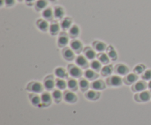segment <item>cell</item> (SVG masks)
Segmentation results:
<instances>
[{
    "label": "cell",
    "mask_w": 151,
    "mask_h": 125,
    "mask_svg": "<svg viewBox=\"0 0 151 125\" xmlns=\"http://www.w3.org/2000/svg\"><path fill=\"white\" fill-rule=\"evenodd\" d=\"M106 83L109 87H120L123 84V79L121 76H118V75H111L109 77L106 78Z\"/></svg>",
    "instance_id": "obj_1"
},
{
    "label": "cell",
    "mask_w": 151,
    "mask_h": 125,
    "mask_svg": "<svg viewBox=\"0 0 151 125\" xmlns=\"http://www.w3.org/2000/svg\"><path fill=\"white\" fill-rule=\"evenodd\" d=\"M44 87L43 83L39 81H30L27 83L26 86V90L29 93L41 94L44 90Z\"/></svg>",
    "instance_id": "obj_2"
},
{
    "label": "cell",
    "mask_w": 151,
    "mask_h": 125,
    "mask_svg": "<svg viewBox=\"0 0 151 125\" xmlns=\"http://www.w3.org/2000/svg\"><path fill=\"white\" fill-rule=\"evenodd\" d=\"M83 69L78 67L77 64H69L67 66V71L69 75L74 78H81L83 76Z\"/></svg>",
    "instance_id": "obj_3"
},
{
    "label": "cell",
    "mask_w": 151,
    "mask_h": 125,
    "mask_svg": "<svg viewBox=\"0 0 151 125\" xmlns=\"http://www.w3.org/2000/svg\"><path fill=\"white\" fill-rule=\"evenodd\" d=\"M134 99L136 102L140 103L148 102L151 100V92L150 90H145L143 92L136 93L134 96Z\"/></svg>",
    "instance_id": "obj_4"
},
{
    "label": "cell",
    "mask_w": 151,
    "mask_h": 125,
    "mask_svg": "<svg viewBox=\"0 0 151 125\" xmlns=\"http://www.w3.org/2000/svg\"><path fill=\"white\" fill-rule=\"evenodd\" d=\"M44 89L48 92H51L55 89V78L53 75H48L46 76L43 81Z\"/></svg>",
    "instance_id": "obj_5"
},
{
    "label": "cell",
    "mask_w": 151,
    "mask_h": 125,
    "mask_svg": "<svg viewBox=\"0 0 151 125\" xmlns=\"http://www.w3.org/2000/svg\"><path fill=\"white\" fill-rule=\"evenodd\" d=\"M114 73L119 76H125L130 73L129 67L123 63H118L114 67Z\"/></svg>",
    "instance_id": "obj_6"
},
{
    "label": "cell",
    "mask_w": 151,
    "mask_h": 125,
    "mask_svg": "<svg viewBox=\"0 0 151 125\" xmlns=\"http://www.w3.org/2000/svg\"><path fill=\"white\" fill-rule=\"evenodd\" d=\"M41 108H47L51 105L52 102V94H50L48 91L43 92L41 94Z\"/></svg>",
    "instance_id": "obj_7"
},
{
    "label": "cell",
    "mask_w": 151,
    "mask_h": 125,
    "mask_svg": "<svg viewBox=\"0 0 151 125\" xmlns=\"http://www.w3.org/2000/svg\"><path fill=\"white\" fill-rule=\"evenodd\" d=\"M63 100L69 104H74L75 102H78V96H77L76 94L75 93V92H72V91L69 90H64V92H63Z\"/></svg>",
    "instance_id": "obj_8"
},
{
    "label": "cell",
    "mask_w": 151,
    "mask_h": 125,
    "mask_svg": "<svg viewBox=\"0 0 151 125\" xmlns=\"http://www.w3.org/2000/svg\"><path fill=\"white\" fill-rule=\"evenodd\" d=\"M147 89V83L144 80L137 81L135 83L131 86V91L134 93L143 92Z\"/></svg>",
    "instance_id": "obj_9"
},
{
    "label": "cell",
    "mask_w": 151,
    "mask_h": 125,
    "mask_svg": "<svg viewBox=\"0 0 151 125\" xmlns=\"http://www.w3.org/2000/svg\"><path fill=\"white\" fill-rule=\"evenodd\" d=\"M69 42V34H66L64 31L62 32H60L59 36L57 40L58 46L59 48H65V47L67 46Z\"/></svg>",
    "instance_id": "obj_10"
},
{
    "label": "cell",
    "mask_w": 151,
    "mask_h": 125,
    "mask_svg": "<svg viewBox=\"0 0 151 125\" xmlns=\"http://www.w3.org/2000/svg\"><path fill=\"white\" fill-rule=\"evenodd\" d=\"M88 61H89V60H88L85 56L81 55V54H79L78 56H77V57L75 58V64H76L78 67H81V69H83V70H86V69H88V67L90 66Z\"/></svg>",
    "instance_id": "obj_11"
},
{
    "label": "cell",
    "mask_w": 151,
    "mask_h": 125,
    "mask_svg": "<svg viewBox=\"0 0 151 125\" xmlns=\"http://www.w3.org/2000/svg\"><path fill=\"white\" fill-rule=\"evenodd\" d=\"M69 45L75 54H80L83 51L84 48L83 42L78 39H72V40L69 42Z\"/></svg>",
    "instance_id": "obj_12"
},
{
    "label": "cell",
    "mask_w": 151,
    "mask_h": 125,
    "mask_svg": "<svg viewBox=\"0 0 151 125\" xmlns=\"http://www.w3.org/2000/svg\"><path fill=\"white\" fill-rule=\"evenodd\" d=\"M62 56L66 61H72V60L75 59V53L74 52L73 50L70 47H65L62 50Z\"/></svg>",
    "instance_id": "obj_13"
},
{
    "label": "cell",
    "mask_w": 151,
    "mask_h": 125,
    "mask_svg": "<svg viewBox=\"0 0 151 125\" xmlns=\"http://www.w3.org/2000/svg\"><path fill=\"white\" fill-rule=\"evenodd\" d=\"M122 79H123L124 84L127 85V86H130V85L132 86L137 81H139V76L133 72V73H129L126 76H124Z\"/></svg>",
    "instance_id": "obj_14"
},
{
    "label": "cell",
    "mask_w": 151,
    "mask_h": 125,
    "mask_svg": "<svg viewBox=\"0 0 151 125\" xmlns=\"http://www.w3.org/2000/svg\"><path fill=\"white\" fill-rule=\"evenodd\" d=\"M106 86L107 85L104 81L101 80V79H97L91 82L90 84V88L96 91H102L106 89Z\"/></svg>",
    "instance_id": "obj_15"
},
{
    "label": "cell",
    "mask_w": 151,
    "mask_h": 125,
    "mask_svg": "<svg viewBox=\"0 0 151 125\" xmlns=\"http://www.w3.org/2000/svg\"><path fill=\"white\" fill-rule=\"evenodd\" d=\"M83 55L90 61L95 59V58L97 56V53H96L97 51L93 48V47L91 46H86L83 48Z\"/></svg>",
    "instance_id": "obj_16"
},
{
    "label": "cell",
    "mask_w": 151,
    "mask_h": 125,
    "mask_svg": "<svg viewBox=\"0 0 151 125\" xmlns=\"http://www.w3.org/2000/svg\"><path fill=\"white\" fill-rule=\"evenodd\" d=\"M100 95L101 94H100V91H96L94 89L88 90L85 92V97L90 101L98 100L100 97Z\"/></svg>",
    "instance_id": "obj_17"
},
{
    "label": "cell",
    "mask_w": 151,
    "mask_h": 125,
    "mask_svg": "<svg viewBox=\"0 0 151 125\" xmlns=\"http://www.w3.org/2000/svg\"><path fill=\"white\" fill-rule=\"evenodd\" d=\"M29 101L33 106L41 108V95L36 93H29L28 95Z\"/></svg>",
    "instance_id": "obj_18"
},
{
    "label": "cell",
    "mask_w": 151,
    "mask_h": 125,
    "mask_svg": "<svg viewBox=\"0 0 151 125\" xmlns=\"http://www.w3.org/2000/svg\"><path fill=\"white\" fill-rule=\"evenodd\" d=\"M54 75L57 78H63V79H68V76H69V73L67 71V69H65L63 67H57L54 70Z\"/></svg>",
    "instance_id": "obj_19"
},
{
    "label": "cell",
    "mask_w": 151,
    "mask_h": 125,
    "mask_svg": "<svg viewBox=\"0 0 151 125\" xmlns=\"http://www.w3.org/2000/svg\"><path fill=\"white\" fill-rule=\"evenodd\" d=\"M36 26L40 31L43 32H46L49 31L50 29V25L48 23V20H45L44 18H39L36 21Z\"/></svg>",
    "instance_id": "obj_20"
},
{
    "label": "cell",
    "mask_w": 151,
    "mask_h": 125,
    "mask_svg": "<svg viewBox=\"0 0 151 125\" xmlns=\"http://www.w3.org/2000/svg\"><path fill=\"white\" fill-rule=\"evenodd\" d=\"M92 47L97 52L102 53L106 51L108 45L103 41L95 40L92 42Z\"/></svg>",
    "instance_id": "obj_21"
},
{
    "label": "cell",
    "mask_w": 151,
    "mask_h": 125,
    "mask_svg": "<svg viewBox=\"0 0 151 125\" xmlns=\"http://www.w3.org/2000/svg\"><path fill=\"white\" fill-rule=\"evenodd\" d=\"M84 78L88 79V81H93L94 80H97L99 77V74L97 72L94 71L92 69H86L83 73Z\"/></svg>",
    "instance_id": "obj_22"
},
{
    "label": "cell",
    "mask_w": 151,
    "mask_h": 125,
    "mask_svg": "<svg viewBox=\"0 0 151 125\" xmlns=\"http://www.w3.org/2000/svg\"><path fill=\"white\" fill-rule=\"evenodd\" d=\"M68 34H69V36L70 38L77 39L81 34V29L78 25L73 24L68 31Z\"/></svg>",
    "instance_id": "obj_23"
},
{
    "label": "cell",
    "mask_w": 151,
    "mask_h": 125,
    "mask_svg": "<svg viewBox=\"0 0 151 125\" xmlns=\"http://www.w3.org/2000/svg\"><path fill=\"white\" fill-rule=\"evenodd\" d=\"M67 88L72 92H77L79 89V83L76 78H69L67 79Z\"/></svg>",
    "instance_id": "obj_24"
},
{
    "label": "cell",
    "mask_w": 151,
    "mask_h": 125,
    "mask_svg": "<svg viewBox=\"0 0 151 125\" xmlns=\"http://www.w3.org/2000/svg\"><path fill=\"white\" fill-rule=\"evenodd\" d=\"M52 100L56 104L60 103L62 101V100L63 99V94L61 92V90L60 89H54L53 91H52Z\"/></svg>",
    "instance_id": "obj_25"
},
{
    "label": "cell",
    "mask_w": 151,
    "mask_h": 125,
    "mask_svg": "<svg viewBox=\"0 0 151 125\" xmlns=\"http://www.w3.org/2000/svg\"><path fill=\"white\" fill-rule=\"evenodd\" d=\"M60 28L63 31H69L71 26H72V19L69 17H65L62 19L61 22L60 23Z\"/></svg>",
    "instance_id": "obj_26"
},
{
    "label": "cell",
    "mask_w": 151,
    "mask_h": 125,
    "mask_svg": "<svg viewBox=\"0 0 151 125\" xmlns=\"http://www.w3.org/2000/svg\"><path fill=\"white\" fill-rule=\"evenodd\" d=\"M114 73V67L111 64H106L102 67V70L100 71V74L103 77L108 78L112 75Z\"/></svg>",
    "instance_id": "obj_27"
},
{
    "label": "cell",
    "mask_w": 151,
    "mask_h": 125,
    "mask_svg": "<svg viewBox=\"0 0 151 125\" xmlns=\"http://www.w3.org/2000/svg\"><path fill=\"white\" fill-rule=\"evenodd\" d=\"M78 83H79V89H81L82 92H87L90 88L91 83H89V81L86 78H81Z\"/></svg>",
    "instance_id": "obj_28"
},
{
    "label": "cell",
    "mask_w": 151,
    "mask_h": 125,
    "mask_svg": "<svg viewBox=\"0 0 151 125\" xmlns=\"http://www.w3.org/2000/svg\"><path fill=\"white\" fill-rule=\"evenodd\" d=\"M54 11V18L56 19H63L65 16V10L61 6H55L53 9Z\"/></svg>",
    "instance_id": "obj_29"
},
{
    "label": "cell",
    "mask_w": 151,
    "mask_h": 125,
    "mask_svg": "<svg viewBox=\"0 0 151 125\" xmlns=\"http://www.w3.org/2000/svg\"><path fill=\"white\" fill-rule=\"evenodd\" d=\"M106 54H108L109 59L111 61H116L118 59L117 52L112 45H108L107 49H106Z\"/></svg>",
    "instance_id": "obj_30"
},
{
    "label": "cell",
    "mask_w": 151,
    "mask_h": 125,
    "mask_svg": "<svg viewBox=\"0 0 151 125\" xmlns=\"http://www.w3.org/2000/svg\"><path fill=\"white\" fill-rule=\"evenodd\" d=\"M60 25L57 22H53L50 25V29H49V32H50V35L52 36H55L60 34Z\"/></svg>",
    "instance_id": "obj_31"
},
{
    "label": "cell",
    "mask_w": 151,
    "mask_h": 125,
    "mask_svg": "<svg viewBox=\"0 0 151 125\" xmlns=\"http://www.w3.org/2000/svg\"><path fill=\"white\" fill-rule=\"evenodd\" d=\"M42 17L47 20H52L54 18V11L51 7H47L42 11Z\"/></svg>",
    "instance_id": "obj_32"
},
{
    "label": "cell",
    "mask_w": 151,
    "mask_h": 125,
    "mask_svg": "<svg viewBox=\"0 0 151 125\" xmlns=\"http://www.w3.org/2000/svg\"><path fill=\"white\" fill-rule=\"evenodd\" d=\"M35 5V9L37 11H43L46 9L48 5V1L47 0H36Z\"/></svg>",
    "instance_id": "obj_33"
},
{
    "label": "cell",
    "mask_w": 151,
    "mask_h": 125,
    "mask_svg": "<svg viewBox=\"0 0 151 125\" xmlns=\"http://www.w3.org/2000/svg\"><path fill=\"white\" fill-rule=\"evenodd\" d=\"M55 87L60 90H66L67 88V81H65L63 78H55Z\"/></svg>",
    "instance_id": "obj_34"
},
{
    "label": "cell",
    "mask_w": 151,
    "mask_h": 125,
    "mask_svg": "<svg viewBox=\"0 0 151 125\" xmlns=\"http://www.w3.org/2000/svg\"><path fill=\"white\" fill-rule=\"evenodd\" d=\"M97 59L104 65L109 64V61H110V59H109V56L106 53L102 52V53H98L97 56Z\"/></svg>",
    "instance_id": "obj_35"
},
{
    "label": "cell",
    "mask_w": 151,
    "mask_h": 125,
    "mask_svg": "<svg viewBox=\"0 0 151 125\" xmlns=\"http://www.w3.org/2000/svg\"><path fill=\"white\" fill-rule=\"evenodd\" d=\"M102 65H103V64L98 59H94L90 62V67H91V69H92L94 71L97 72V73L101 71L102 67H103Z\"/></svg>",
    "instance_id": "obj_36"
},
{
    "label": "cell",
    "mask_w": 151,
    "mask_h": 125,
    "mask_svg": "<svg viewBox=\"0 0 151 125\" xmlns=\"http://www.w3.org/2000/svg\"><path fill=\"white\" fill-rule=\"evenodd\" d=\"M146 70V66L144 64H138L134 67L133 69V72L134 73H136L137 75L139 76L142 75Z\"/></svg>",
    "instance_id": "obj_37"
},
{
    "label": "cell",
    "mask_w": 151,
    "mask_h": 125,
    "mask_svg": "<svg viewBox=\"0 0 151 125\" xmlns=\"http://www.w3.org/2000/svg\"><path fill=\"white\" fill-rule=\"evenodd\" d=\"M142 79L145 81H149L151 80V69H146L145 71L141 75Z\"/></svg>",
    "instance_id": "obj_38"
},
{
    "label": "cell",
    "mask_w": 151,
    "mask_h": 125,
    "mask_svg": "<svg viewBox=\"0 0 151 125\" xmlns=\"http://www.w3.org/2000/svg\"><path fill=\"white\" fill-rule=\"evenodd\" d=\"M16 0H4V4L8 7H11L15 5Z\"/></svg>",
    "instance_id": "obj_39"
},
{
    "label": "cell",
    "mask_w": 151,
    "mask_h": 125,
    "mask_svg": "<svg viewBox=\"0 0 151 125\" xmlns=\"http://www.w3.org/2000/svg\"><path fill=\"white\" fill-rule=\"evenodd\" d=\"M24 1L27 5H32V4H35L36 0H24Z\"/></svg>",
    "instance_id": "obj_40"
},
{
    "label": "cell",
    "mask_w": 151,
    "mask_h": 125,
    "mask_svg": "<svg viewBox=\"0 0 151 125\" xmlns=\"http://www.w3.org/2000/svg\"><path fill=\"white\" fill-rule=\"evenodd\" d=\"M147 88H148L149 90L151 92V80L149 81L148 83H147Z\"/></svg>",
    "instance_id": "obj_41"
},
{
    "label": "cell",
    "mask_w": 151,
    "mask_h": 125,
    "mask_svg": "<svg viewBox=\"0 0 151 125\" xmlns=\"http://www.w3.org/2000/svg\"><path fill=\"white\" fill-rule=\"evenodd\" d=\"M17 1H23L24 0H17Z\"/></svg>",
    "instance_id": "obj_42"
},
{
    "label": "cell",
    "mask_w": 151,
    "mask_h": 125,
    "mask_svg": "<svg viewBox=\"0 0 151 125\" xmlns=\"http://www.w3.org/2000/svg\"><path fill=\"white\" fill-rule=\"evenodd\" d=\"M50 1H55V0H50Z\"/></svg>",
    "instance_id": "obj_43"
}]
</instances>
